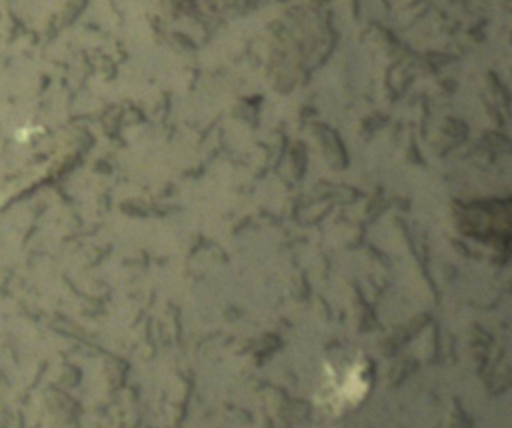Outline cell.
<instances>
[{"label":"cell","instance_id":"cell-1","mask_svg":"<svg viewBox=\"0 0 512 428\" xmlns=\"http://www.w3.org/2000/svg\"><path fill=\"white\" fill-rule=\"evenodd\" d=\"M338 382V386H330L328 398L332 400L334 408H340L342 404H352L354 400L362 398L364 390H366V382H364V374L360 368H346L342 374L334 376Z\"/></svg>","mask_w":512,"mask_h":428}]
</instances>
